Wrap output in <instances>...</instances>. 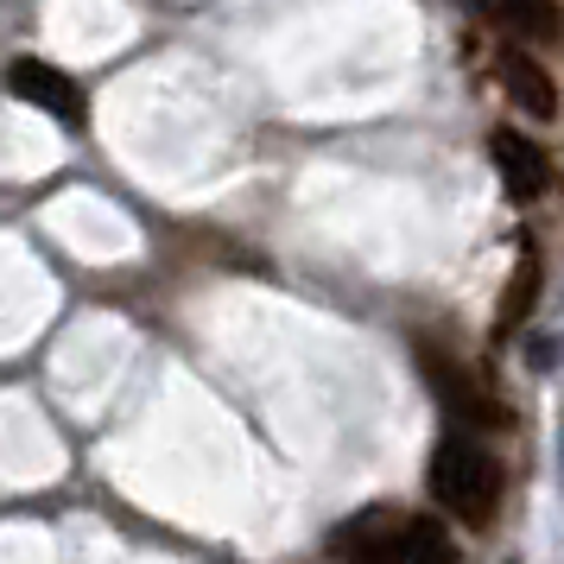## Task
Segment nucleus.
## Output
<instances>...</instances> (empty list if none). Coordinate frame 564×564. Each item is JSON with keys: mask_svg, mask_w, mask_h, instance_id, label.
<instances>
[{"mask_svg": "<svg viewBox=\"0 0 564 564\" xmlns=\"http://www.w3.org/2000/svg\"><path fill=\"white\" fill-rule=\"evenodd\" d=\"M336 545L356 564H463L457 539L437 520H419V513H368L356 527H343Z\"/></svg>", "mask_w": 564, "mask_h": 564, "instance_id": "nucleus-1", "label": "nucleus"}, {"mask_svg": "<svg viewBox=\"0 0 564 564\" xmlns=\"http://www.w3.org/2000/svg\"><path fill=\"white\" fill-rule=\"evenodd\" d=\"M432 495L457 513L463 527H488L501 508V463L488 457L476 437H444L432 451Z\"/></svg>", "mask_w": 564, "mask_h": 564, "instance_id": "nucleus-2", "label": "nucleus"}, {"mask_svg": "<svg viewBox=\"0 0 564 564\" xmlns=\"http://www.w3.org/2000/svg\"><path fill=\"white\" fill-rule=\"evenodd\" d=\"M7 89L26 96L32 108H45L57 128H83V121H89V96H83V83L70 77V70L45 64V57H13V64H7Z\"/></svg>", "mask_w": 564, "mask_h": 564, "instance_id": "nucleus-3", "label": "nucleus"}, {"mask_svg": "<svg viewBox=\"0 0 564 564\" xmlns=\"http://www.w3.org/2000/svg\"><path fill=\"white\" fill-rule=\"evenodd\" d=\"M419 361H425V381H432V393L444 400L451 419H463V425H508V406H501V400L469 375V368H457V361L437 356V349H425Z\"/></svg>", "mask_w": 564, "mask_h": 564, "instance_id": "nucleus-4", "label": "nucleus"}, {"mask_svg": "<svg viewBox=\"0 0 564 564\" xmlns=\"http://www.w3.org/2000/svg\"><path fill=\"white\" fill-rule=\"evenodd\" d=\"M495 77H501V89H508L533 121H552V115H558V83L545 77V64L533 57V45H513L508 39V45L495 52Z\"/></svg>", "mask_w": 564, "mask_h": 564, "instance_id": "nucleus-5", "label": "nucleus"}, {"mask_svg": "<svg viewBox=\"0 0 564 564\" xmlns=\"http://www.w3.org/2000/svg\"><path fill=\"white\" fill-rule=\"evenodd\" d=\"M469 13L495 20L513 45H558L564 39V7L558 0H469Z\"/></svg>", "mask_w": 564, "mask_h": 564, "instance_id": "nucleus-6", "label": "nucleus"}, {"mask_svg": "<svg viewBox=\"0 0 564 564\" xmlns=\"http://www.w3.org/2000/svg\"><path fill=\"white\" fill-rule=\"evenodd\" d=\"M488 147H495V165H501L508 197H520V204H527V197H539V191L552 184V165H545V153H539V147H533L520 128H495V140H488Z\"/></svg>", "mask_w": 564, "mask_h": 564, "instance_id": "nucleus-7", "label": "nucleus"}, {"mask_svg": "<svg viewBox=\"0 0 564 564\" xmlns=\"http://www.w3.org/2000/svg\"><path fill=\"white\" fill-rule=\"evenodd\" d=\"M539 305V248L527 241L513 254V273H508V292H501V311H495V336H513Z\"/></svg>", "mask_w": 564, "mask_h": 564, "instance_id": "nucleus-8", "label": "nucleus"}]
</instances>
